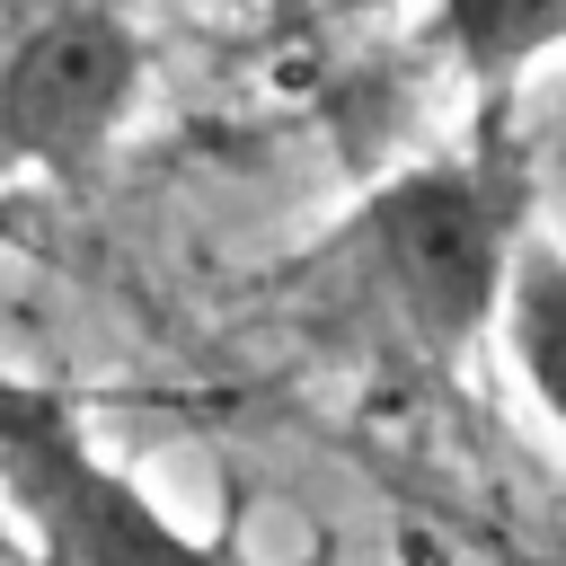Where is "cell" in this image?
Masks as SVG:
<instances>
[{"instance_id": "cell-1", "label": "cell", "mask_w": 566, "mask_h": 566, "mask_svg": "<svg viewBox=\"0 0 566 566\" xmlns=\"http://www.w3.org/2000/svg\"><path fill=\"white\" fill-rule=\"evenodd\" d=\"M531 239V159L504 133H478L469 150L416 159L345 203L336 230L310 239L292 265V292L327 336H354L363 354L398 363H460L495 310L513 248Z\"/></svg>"}, {"instance_id": "cell-2", "label": "cell", "mask_w": 566, "mask_h": 566, "mask_svg": "<svg viewBox=\"0 0 566 566\" xmlns=\"http://www.w3.org/2000/svg\"><path fill=\"white\" fill-rule=\"evenodd\" d=\"M0 513L27 566H239L97 442L80 389L35 371H0Z\"/></svg>"}, {"instance_id": "cell-3", "label": "cell", "mask_w": 566, "mask_h": 566, "mask_svg": "<svg viewBox=\"0 0 566 566\" xmlns=\"http://www.w3.org/2000/svg\"><path fill=\"white\" fill-rule=\"evenodd\" d=\"M142 88L150 44L124 0H27L0 53V177H97Z\"/></svg>"}, {"instance_id": "cell-4", "label": "cell", "mask_w": 566, "mask_h": 566, "mask_svg": "<svg viewBox=\"0 0 566 566\" xmlns=\"http://www.w3.org/2000/svg\"><path fill=\"white\" fill-rule=\"evenodd\" d=\"M495 336L522 371V389L548 407V424L566 433V248L557 239H522L513 248V274H504V310H495Z\"/></svg>"}, {"instance_id": "cell-5", "label": "cell", "mask_w": 566, "mask_h": 566, "mask_svg": "<svg viewBox=\"0 0 566 566\" xmlns=\"http://www.w3.org/2000/svg\"><path fill=\"white\" fill-rule=\"evenodd\" d=\"M433 44L478 88H504L566 44V0H433Z\"/></svg>"}, {"instance_id": "cell-6", "label": "cell", "mask_w": 566, "mask_h": 566, "mask_svg": "<svg viewBox=\"0 0 566 566\" xmlns=\"http://www.w3.org/2000/svg\"><path fill=\"white\" fill-rule=\"evenodd\" d=\"M256 9H265L283 35H301V27H310V0H256Z\"/></svg>"}, {"instance_id": "cell-7", "label": "cell", "mask_w": 566, "mask_h": 566, "mask_svg": "<svg viewBox=\"0 0 566 566\" xmlns=\"http://www.w3.org/2000/svg\"><path fill=\"white\" fill-rule=\"evenodd\" d=\"M0 566H27V557H18V531H9V513H0Z\"/></svg>"}, {"instance_id": "cell-8", "label": "cell", "mask_w": 566, "mask_h": 566, "mask_svg": "<svg viewBox=\"0 0 566 566\" xmlns=\"http://www.w3.org/2000/svg\"><path fill=\"white\" fill-rule=\"evenodd\" d=\"M18 9H27V0H0V53H9V27H18Z\"/></svg>"}]
</instances>
